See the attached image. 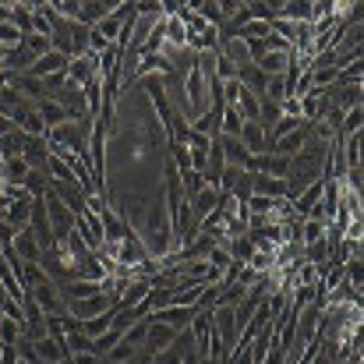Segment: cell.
Returning <instances> with one entry per match:
<instances>
[{"label": "cell", "mask_w": 364, "mask_h": 364, "mask_svg": "<svg viewBox=\"0 0 364 364\" xmlns=\"http://www.w3.org/2000/svg\"><path fill=\"white\" fill-rule=\"evenodd\" d=\"M43 205H46V220H50V230H53V244L64 241V237H71L75 234V216H71V209L46 188V195H43Z\"/></svg>", "instance_id": "6da1fadb"}, {"label": "cell", "mask_w": 364, "mask_h": 364, "mask_svg": "<svg viewBox=\"0 0 364 364\" xmlns=\"http://www.w3.org/2000/svg\"><path fill=\"white\" fill-rule=\"evenodd\" d=\"M28 297L36 301V308L43 311V315H68V301H64V294H60V287L57 283H39L36 290H28Z\"/></svg>", "instance_id": "7a4b0ae2"}, {"label": "cell", "mask_w": 364, "mask_h": 364, "mask_svg": "<svg viewBox=\"0 0 364 364\" xmlns=\"http://www.w3.org/2000/svg\"><path fill=\"white\" fill-rule=\"evenodd\" d=\"M117 301L110 294H96V297H85V301H68V315L78 318V322H89V318H100L103 311H110Z\"/></svg>", "instance_id": "3957f363"}, {"label": "cell", "mask_w": 364, "mask_h": 364, "mask_svg": "<svg viewBox=\"0 0 364 364\" xmlns=\"http://www.w3.org/2000/svg\"><path fill=\"white\" fill-rule=\"evenodd\" d=\"M50 191H53L68 209H71V216H75V220L89 213V205H85V191H82L75 181H50Z\"/></svg>", "instance_id": "277c9868"}, {"label": "cell", "mask_w": 364, "mask_h": 364, "mask_svg": "<svg viewBox=\"0 0 364 364\" xmlns=\"http://www.w3.org/2000/svg\"><path fill=\"white\" fill-rule=\"evenodd\" d=\"M173 343H177V333H173L170 326H163V322H152V318H149V336H145V347H141V354L156 358V354L170 350Z\"/></svg>", "instance_id": "5b68a950"}, {"label": "cell", "mask_w": 364, "mask_h": 364, "mask_svg": "<svg viewBox=\"0 0 364 364\" xmlns=\"http://www.w3.org/2000/svg\"><path fill=\"white\" fill-rule=\"evenodd\" d=\"M92 78H100V60L96 53H85V57H71L68 60V82H75L78 89L89 85Z\"/></svg>", "instance_id": "8992f818"}, {"label": "cell", "mask_w": 364, "mask_h": 364, "mask_svg": "<svg viewBox=\"0 0 364 364\" xmlns=\"http://www.w3.org/2000/svg\"><path fill=\"white\" fill-rule=\"evenodd\" d=\"M195 315H198L195 304H191V308H159V311H149L152 322H163V326H170L173 333H184V329L195 322Z\"/></svg>", "instance_id": "52a82bcc"}, {"label": "cell", "mask_w": 364, "mask_h": 364, "mask_svg": "<svg viewBox=\"0 0 364 364\" xmlns=\"http://www.w3.org/2000/svg\"><path fill=\"white\" fill-rule=\"evenodd\" d=\"M11 255H14L18 262H28V265L43 262V247H39V241H36V234H32L28 227L14 234V241H11Z\"/></svg>", "instance_id": "ba28073f"}, {"label": "cell", "mask_w": 364, "mask_h": 364, "mask_svg": "<svg viewBox=\"0 0 364 364\" xmlns=\"http://www.w3.org/2000/svg\"><path fill=\"white\" fill-rule=\"evenodd\" d=\"M308 134H311V124H301L297 131H290V134L276 138V141L269 145V152H272V156H283V159H294V156L301 152V145L308 141Z\"/></svg>", "instance_id": "9c48e42d"}, {"label": "cell", "mask_w": 364, "mask_h": 364, "mask_svg": "<svg viewBox=\"0 0 364 364\" xmlns=\"http://www.w3.org/2000/svg\"><path fill=\"white\" fill-rule=\"evenodd\" d=\"M117 7V0H82V7H78V25H85V28H96L103 18H110V11Z\"/></svg>", "instance_id": "30bf717a"}, {"label": "cell", "mask_w": 364, "mask_h": 364, "mask_svg": "<svg viewBox=\"0 0 364 364\" xmlns=\"http://www.w3.org/2000/svg\"><path fill=\"white\" fill-rule=\"evenodd\" d=\"M25 75H32V78H53V75H68V57L64 53H57V50H50V53H43Z\"/></svg>", "instance_id": "8fae6325"}, {"label": "cell", "mask_w": 364, "mask_h": 364, "mask_svg": "<svg viewBox=\"0 0 364 364\" xmlns=\"http://www.w3.org/2000/svg\"><path fill=\"white\" fill-rule=\"evenodd\" d=\"M322 191H326V181H322V177H318V181H311V184H308L294 202H290L294 216H301V220H304V216H311V213H315V205L322 202Z\"/></svg>", "instance_id": "7c38bea8"}, {"label": "cell", "mask_w": 364, "mask_h": 364, "mask_svg": "<svg viewBox=\"0 0 364 364\" xmlns=\"http://www.w3.org/2000/svg\"><path fill=\"white\" fill-rule=\"evenodd\" d=\"M32 354H36V364H64L68 361L64 340H50V336L36 340V343H32Z\"/></svg>", "instance_id": "4fadbf2b"}, {"label": "cell", "mask_w": 364, "mask_h": 364, "mask_svg": "<svg viewBox=\"0 0 364 364\" xmlns=\"http://www.w3.org/2000/svg\"><path fill=\"white\" fill-rule=\"evenodd\" d=\"M21 159H25V166H28V170H36V173H46V159H50L46 138H25Z\"/></svg>", "instance_id": "5bb4252c"}, {"label": "cell", "mask_w": 364, "mask_h": 364, "mask_svg": "<svg viewBox=\"0 0 364 364\" xmlns=\"http://www.w3.org/2000/svg\"><path fill=\"white\" fill-rule=\"evenodd\" d=\"M241 145L247 149V156H262V152H269L265 127H262L258 121H244V127H241Z\"/></svg>", "instance_id": "9a60e30c"}, {"label": "cell", "mask_w": 364, "mask_h": 364, "mask_svg": "<svg viewBox=\"0 0 364 364\" xmlns=\"http://www.w3.org/2000/svg\"><path fill=\"white\" fill-rule=\"evenodd\" d=\"M220 121H223V107H209L202 117H195V121L188 124L195 134H202V138H220Z\"/></svg>", "instance_id": "2e32d148"}, {"label": "cell", "mask_w": 364, "mask_h": 364, "mask_svg": "<svg viewBox=\"0 0 364 364\" xmlns=\"http://www.w3.org/2000/svg\"><path fill=\"white\" fill-rule=\"evenodd\" d=\"M28 220H32V198H21V202H7V209H4V223L18 234V230H25L28 227Z\"/></svg>", "instance_id": "e0dca14e"}, {"label": "cell", "mask_w": 364, "mask_h": 364, "mask_svg": "<svg viewBox=\"0 0 364 364\" xmlns=\"http://www.w3.org/2000/svg\"><path fill=\"white\" fill-rule=\"evenodd\" d=\"M36 114L43 117V127H46V131L68 124V110H64L60 103H53V100H39V103H36Z\"/></svg>", "instance_id": "ac0fdd59"}, {"label": "cell", "mask_w": 364, "mask_h": 364, "mask_svg": "<svg viewBox=\"0 0 364 364\" xmlns=\"http://www.w3.org/2000/svg\"><path fill=\"white\" fill-rule=\"evenodd\" d=\"M216 141H220V149H223V163L244 170V163H247V149L241 145V138H223V134H220Z\"/></svg>", "instance_id": "d6986e66"}, {"label": "cell", "mask_w": 364, "mask_h": 364, "mask_svg": "<svg viewBox=\"0 0 364 364\" xmlns=\"http://www.w3.org/2000/svg\"><path fill=\"white\" fill-rule=\"evenodd\" d=\"M220 53L241 71V68H251V53H247V46H244V39H223L220 43Z\"/></svg>", "instance_id": "ffe728a7"}, {"label": "cell", "mask_w": 364, "mask_h": 364, "mask_svg": "<svg viewBox=\"0 0 364 364\" xmlns=\"http://www.w3.org/2000/svg\"><path fill=\"white\" fill-rule=\"evenodd\" d=\"M11 25L18 28V36L32 32V0H11Z\"/></svg>", "instance_id": "44dd1931"}, {"label": "cell", "mask_w": 364, "mask_h": 364, "mask_svg": "<svg viewBox=\"0 0 364 364\" xmlns=\"http://www.w3.org/2000/svg\"><path fill=\"white\" fill-rule=\"evenodd\" d=\"M237 82H241L251 96H258V100H262V96H265V82H269V78H265V75H262V71L251 64V68H241V71H237Z\"/></svg>", "instance_id": "7402d4cb"}, {"label": "cell", "mask_w": 364, "mask_h": 364, "mask_svg": "<svg viewBox=\"0 0 364 364\" xmlns=\"http://www.w3.org/2000/svg\"><path fill=\"white\" fill-rule=\"evenodd\" d=\"M121 340H124V329H121V326H110L103 336H96V340H92V354L103 361V358H107V354H110V350H114Z\"/></svg>", "instance_id": "603a6c76"}, {"label": "cell", "mask_w": 364, "mask_h": 364, "mask_svg": "<svg viewBox=\"0 0 364 364\" xmlns=\"http://www.w3.org/2000/svg\"><path fill=\"white\" fill-rule=\"evenodd\" d=\"M18 46H21V50H25V53H28L32 60H39L43 53H50V50H53V43H50L46 36H36V32L21 36V43H18Z\"/></svg>", "instance_id": "cb8c5ba5"}, {"label": "cell", "mask_w": 364, "mask_h": 364, "mask_svg": "<svg viewBox=\"0 0 364 364\" xmlns=\"http://www.w3.org/2000/svg\"><path fill=\"white\" fill-rule=\"evenodd\" d=\"M28 173H32V170L25 166V159H21V156H14V159H4V181H7V184L21 188Z\"/></svg>", "instance_id": "d4e9b609"}, {"label": "cell", "mask_w": 364, "mask_h": 364, "mask_svg": "<svg viewBox=\"0 0 364 364\" xmlns=\"http://www.w3.org/2000/svg\"><path fill=\"white\" fill-rule=\"evenodd\" d=\"M21 149H25V134H21L18 127H11V131L0 138V159H14V156H21Z\"/></svg>", "instance_id": "484cf974"}, {"label": "cell", "mask_w": 364, "mask_h": 364, "mask_svg": "<svg viewBox=\"0 0 364 364\" xmlns=\"http://www.w3.org/2000/svg\"><path fill=\"white\" fill-rule=\"evenodd\" d=\"M361 127H364V107H354V110L343 114V121L336 127V138H350V134H358Z\"/></svg>", "instance_id": "4316f807"}, {"label": "cell", "mask_w": 364, "mask_h": 364, "mask_svg": "<svg viewBox=\"0 0 364 364\" xmlns=\"http://www.w3.org/2000/svg\"><path fill=\"white\" fill-rule=\"evenodd\" d=\"M21 336H25V326L7 318V315H0V347H14Z\"/></svg>", "instance_id": "83f0119b"}, {"label": "cell", "mask_w": 364, "mask_h": 364, "mask_svg": "<svg viewBox=\"0 0 364 364\" xmlns=\"http://www.w3.org/2000/svg\"><path fill=\"white\" fill-rule=\"evenodd\" d=\"M234 110L241 114L244 121H258V110H262V103H258V96H251V92H247V89L241 85V96H237Z\"/></svg>", "instance_id": "f1b7e54d"}, {"label": "cell", "mask_w": 364, "mask_h": 364, "mask_svg": "<svg viewBox=\"0 0 364 364\" xmlns=\"http://www.w3.org/2000/svg\"><path fill=\"white\" fill-rule=\"evenodd\" d=\"M241 127H244V117L234 110V107H223V121H220V134L223 138H241Z\"/></svg>", "instance_id": "f546056e"}, {"label": "cell", "mask_w": 364, "mask_h": 364, "mask_svg": "<svg viewBox=\"0 0 364 364\" xmlns=\"http://www.w3.org/2000/svg\"><path fill=\"white\" fill-rule=\"evenodd\" d=\"M145 336H149V315L124 329V343H127V347H134V350H141V347H145Z\"/></svg>", "instance_id": "4dcf8cb0"}, {"label": "cell", "mask_w": 364, "mask_h": 364, "mask_svg": "<svg viewBox=\"0 0 364 364\" xmlns=\"http://www.w3.org/2000/svg\"><path fill=\"white\" fill-rule=\"evenodd\" d=\"M64 347H68V358H71V354H89V350H92V340H89L82 329H75V333L64 336Z\"/></svg>", "instance_id": "1f68e13d"}, {"label": "cell", "mask_w": 364, "mask_h": 364, "mask_svg": "<svg viewBox=\"0 0 364 364\" xmlns=\"http://www.w3.org/2000/svg\"><path fill=\"white\" fill-rule=\"evenodd\" d=\"M326 230H329V227H326L322 220H304V223H301V244L322 241V237H326Z\"/></svg>", "instance_id": "d6a6232c"}, {"label": "cell", "mask_w": 364, "mask_h": 364, "mask_svg": "<svg viewBox=\"0 0 364 364\" xmlns=\"http://www.w3.org/2000/svg\"><path fill=\"white\" fill-rule=\"evenodd\" d=\"M361 78H364V64H361V60H354V64L340 68V75H336V85H361Z\"/></svg>", "instance_id": "836d02e7"}, {"label": "cell", "mask_w": 364, "mask_h": 364, "mask_svg": "<svg viewBox=\"0 0 364 364\" xmlns=\"http://www.w3.org/2000/svg\"><path fill=\"white\" fill-rule=\"evenodd\" d=\"M262 100H269V103H283V100H287V82H283V78H269Z\"/></svg>", "instance_id": "e575fe53"}, {"label": "cell", "mask_w": 364, "mask_h": 364, "mask_svg": "<svg viewBox=\"0 0 364 364\" xmlns=\"http://www.w3.org/2000/svg\"><path fill=\"white\" fill-rule=\"evenodd\" d=\"M205 262L216 269V272H223L227 265H230V255H227V247H220V244H213L209 247V255H205Z\"/></svg>", "instance_id": "d590c367"}, {"label": "cell", "mask_w": 364, "mask_h": 364, "mask_svg": "<svg viewBox=\"0 0 364 364\" xmlns=\"http://www.w3.org/2000/svg\"><path fill=\"white\" fill-rule=\"evenodd\" d=\"M0 25H11V4L0 0Z\"/></svg>", "instance_id": "8d00e7d4"}, {"label": "cell", "mask_w": 364, "mask_h": 364, "mask_svg": "<svg viewBox=\"0 0 364 364\" xmlns=\"http://www.w3.org/2000/svg\"><path fill=\"white\" fill-rule=\"evenodd\" d=\"M11 127H14V124H11V121H4V117H0V138H4V134H7Z\"/></svg>", "instance_id": "74e56055"}]
</instances>
